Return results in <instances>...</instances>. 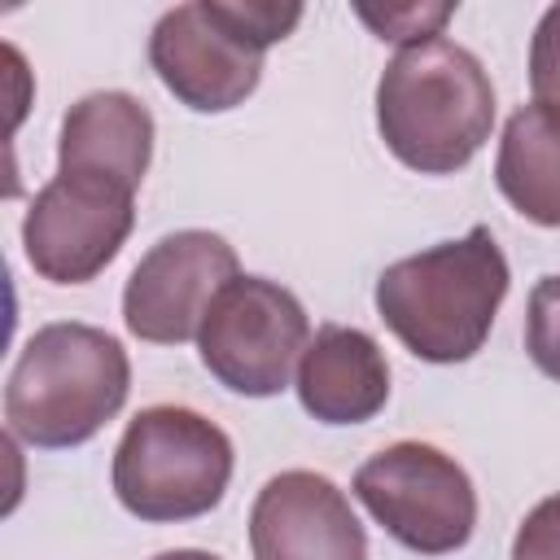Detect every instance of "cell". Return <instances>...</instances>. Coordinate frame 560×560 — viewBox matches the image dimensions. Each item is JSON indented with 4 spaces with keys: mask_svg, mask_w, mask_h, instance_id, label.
<instances>
[{
    "mask_svg": "<svg viewBox=\"0 0 560 560\" xmlns=\"http://www.w3.org/2000/svg\"><path fill=\"white\" fill-rule=\"evenodd\" d=\"M508 258L486 223L389 262L376 276V315L424 363L472 359L508 298Z\"/></svg>",
    "mask_w": 560,
    "mask_h": 560,
    "instance_id": "cell-1",
    "label": "cell"
},
{
    "mask_svg": "<svg viewBox=\"0 0 560 560\" xmlns=\"http://www.w3.org/2000/svg\"><path fill=\"white\" fill-rule=\"evenodd\" d=\"M494 127V83L455 39H420L389 57L376 83V131L420 175H455Z\"/></svg>",
    "mask_w": 560,
    "mask_h": 560,
    "instance_id": "cell-2",
    "label": "cell"
},
{
    "mask_svg": "<svg viewBox=\"0 0 560 560\" xmlns=\"http://www.w3.org/2000/svg\"><path fill=\"white\" fill-rule=\"evenodd\" d=\"M131 359L105 328L61 319L26 337L4 381L9 438L66 451L96 438L127 402Z\"/></svg>",
    "mask_w": 560,
    "mask_h": 560,
    "instance_id": "cell-3",
    "label": "cell"
},
{
    "mask_svg": "<svg viewBox=\"0 0 560 560\" xmlns=\"http://www.w3.org/2000/svg\"><path fill=\"white\" fill-rule=\"evenodd\" d=\"M232 438L192 407L158 402L144 407L114 446V494L118 503L149 521H192L219 508L232 481Z\"/></svg>",
    "mask_w": 560,
    "mask_h": 560,
    "instance_id": "cell-4",
    "label": "cell"
},
{
    "mask_svg": "<svg viewBox=\"0 0 560 560\" xmlns=\"http://www.w3.org/2000/svg\"><path fill=\"white\" fill-rule=\"evenodd\" d=\"M354 499L372 521L420 556L459 551L477 529L472 477L433 442H394L354 472Z\"/></svg>",
    "mask_w": 560,
    "mask_h": 560,
    "instance_id": "cell-5",
    "label": "cell"
},
{
    "mask_svg": "<svg viewBox=\"0 0 560 560\" xmlns=\"http://www.w3.org/2000/svg\"><path fill=\"white\" fill-rule=\"evenodd\" d=\"M306 341L311 319L302 302L267 276H236L197 328L201 368L241 398L280 394L302 363Z\"/></svg>",
    "mask_w": 560,
    "mask_h": 560,
    "instance_id": "cell-6",
    "label": "cell"
},
{
    "mask_svg": "<svg viewBox=\"0 0 560 560\" xmlns=\"http://www.w3.org/2000/svg\"><path fill=\"white\" fill-rule=\"evenodd\" d=\"M136 228V192L79 171H57L22 219V249L39 280L88 284L122 249Z\"/></svg>",
    "mask_w": 560,
    "mask_h": 560,
    "instance_id": "cell-7",
    "label": "cell"
},
{
    "mask_svg": "<svg viewBox=\"0 0 560 560\" xmlns=\"http://www.w3.org/2000/svg\"><path fill=\"white\" fill-rule=\"evenodd\" d=\"M236 249L206 228H184L149 245L122 289V324L153 346L197 337L210 302L236 280Z\"/></svg>",
    "mask_w": 560,
    "mask_h": 560,
    "instance_id": "cell-8",
    "label": "cell"
},
{
    "mask_svg": "<svg viewBox=\"0 0 560 560\" xmlns=\"http://www.w3.org/2000/svg\"><path fill=\"white\" fill-rule=\"evenodd\" d=\"M149 61L162 88L197 114L236 109L262 79V48L228 22L223 0L166 9L149 35Z\"/></svg>",
    "mask_w": 560,
    "mask_h": 560,
    "instance_id": "cell-9",
    "label": "cell"
},
{
    "mask_svg": "<svg viewBox=\"0 0 560 560\" xmlns=\"http://www.w3.org/2000/svg\"><path fill=\"white\" fill-rule=\"evenodd\" d=\"M254 560H368L350 499L311 468L276 472L249 508Z\"/></svg>",
    "mask_w": 560,
    "mask_h": 560,
    "instance_id": "cell-10",
    "label": "cell"
},
{
    "mask_svg": "<svg viewBox=\"0 0 560 560\" xmlns=\"http://www.w3.org/2000/svg\"><path fill=\"white\" fill-rule=\"evenodd\" d=\"M298 402L319 424H363L389 402L385 350L346 324H324L298 363Z\"/></svg>",
    "mask_w": 560,
    "mask_h": 560,
    "instance_id": "cell-11",
    "label": "cell"
},
{
    "mask_svg": "<svg viewBox=\"0 0 560 560\" xmlns=\"http://www.w3.org/2000/svg\"><path fill=\"white\" fill-rule=\"evenodd\" d=\"M153 158V114L131 92H88L61 118L57 171L101 175L122 188H140Z\"/></svg>",
    "mask_w": 560,
    "mask_h": 560,
    "instance_id": "cell-12",
    "label": "cell"
},
{
    "mask_svg": "<svg viewBox=\"0 0 560 560\" xmlns=\"http://www.w3.org/2000/svg\"><path fill=\"white\" fill-rule=\"evenodd\" d=\"M494 184L521 219L560 228V109L534 101L508 118L494 158Z\"/></svg>",
    "mask_w": 560,
    "mask_h": 560,
    "instance_id": "cell-13",
    "label": "cell"
},
{
    "mask_svg": "<svg viewBox=\"0 0 560 560\" xmlns=\"http://www.w3.org/2000/svg\"><path fill=\"white\" fill-rule=\"evenodd\" d=\"M525 350L534 368L560 381V276H542L525 306Z\"/></svg>",
    "mask_w": 560,
    "mask_h": 560,
    "instance_id": "cell-14",
    "label": "cell"
},
{
    "mask_svg": "<svg viewBox=\"0 0 560 560\" xmlns=\"http://www.w3.org/2000/svg\"><path fill=\"white\" fill-rule=\"evenodd\" d=\"M455 13V4H389L385 13L376 9H359V18L376 31V39H389V44H420V39H433L442 31V22Z\"/></svg>",
    "mask_w": 560,
    "mask_h": 560,
    "instance_id": "cell-15",
    "label": "cell"
},
{
    "mask_svg": "<svg viewBox=\"0 0 560 560\" xmlns=\"http://www.w3.org/2000/svg\"><path fill=\"white\" fill-rule=\"evenodd\" d=\"M529 88L538 105L560 109V4H551L529 39Z\"/></svg>",
    "mask_w": 560,
    "mask_h": 560,
    "instance_id": "cell-16",
    "label": "cell"
},
{
    "mask_svg": "<svg viewBox=\"0 0 560 560\" xmlns=\"http://www.w3.org/2000/svg\"><path fill=\"white\" fill-rule=\"evenodd\" d=\"M512 560H560V494H547L525 512L512 538Z\"/></svg>",
    "mask_w": 560,
    "mask_h": 560,
    "instance_id": "cell-17",
    "label": "cell"
},
{
    "mask_svg": "<svg viewBox=\"0 0 560 560\" xmlns=\"http://www.w3.org/2000/svg\"><path fill=\"white\" fill-rule=\"evenodd\" d=\"M153 560H223V556L201 551V547H175V551H158Z\"/></svg>",
    "mask_w": 560,
    "mask_h": 560,
    "instance_id": "cell-18",
    "label": "cell"
}]
</instances>
